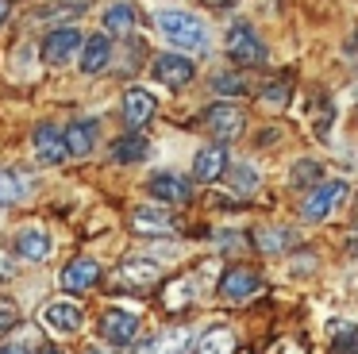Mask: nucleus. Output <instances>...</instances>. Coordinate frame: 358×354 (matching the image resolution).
Instances as JSON below:
<instances>
[{"instance_id": "obj_1", "label": "nucleus", "mask_w": 358, "mask_h": 354, "mask_svg": "<svg viewBox=\"0 0 358 354\" xmlns=\"http://www.w3.org/2000/svg\"><path fill=\"white\" fill-rule=\"evenodd\" d=\"M155 27L162 31L166 43L181 46V50H193V54L212 50V35H208V27H204V20L193 12H185V8H158Z\"/></svg>"}, {"instance_id": "obj_2", "label": "nucleus", "mask_w": 358, "mask_h": 354, "mask_svg": "<svg viewBox=\"0 0 358 354\" xmlns=\"http://www.w3.org/2000/svg\"><path fill=\"white\" fill-rule=\"evenodd\" d=\"M204 127L212 131V135L220 139V143H231V139L243 135V127H247V115H243V108L235 104L231 97L216 100V104L204 108Z\"/></svg>"}, {"instance_id": "obj_3", "label": "nucleus", "mask_w": 358, "mask_h": 354, "mask_svg": "<svg viewBox=\"0 0 358 354\" xmlns=\"http://www.w3.org/2000/svg\"><path fill=\"white\" fill-rule=\"evenodd\" d=\"M343 197H347V181H320V185H312L308 197H304V204H301L304 223H324L327 215L339 208Z\"/></svg>"}, {"instance_id": "obj_4", "label": "nucleus", "mask_w": 358, "mask_h": 354, "mask_svg": "<svg viewBox=\"0 0 358 354\" xmlns=\"http://www.w3.org/2000/svg\"><path fill=\"white\" fill-rule=\"evenodd\" d=\"M224 50H227V58H231L235 66H262V62H266L262 38H258L255 27H247V23H235V27L227 31Z\"/></svg>"}, {"instance_id": "obj_5", "label": "nucleus", "mask_w": 358, "mask_h": 354, "mask_svg": "<svg viewBox=\"0 0 358 354\" xmlns=\"http://www.w3.org/2000/svg\"><path fill=\"white\" fill-rule=\"evenodd\" d=\"M81 43H85V35H81L73 23L55 27L47 38H43V62H47V66H70V62L78 58Z\"/></svg>"}, {"instance_id": "obj_6", "label": "nucleus", "mask_w": 358, "mask_h": 354, "mask_svg": "<svg viewBox=\"0 0 358 354\" xmlns=\"http://www.w3.org/2000/svg\"><path fill=\"white\" fill-rule=\"evenodd\" d=\"M258 292H262V281H258L255 269L231 266V269H224V277H220V297H224L227 304H247V300L258 297Z\"/></svg>"}, {"instance_id": "obj_7", "label": "nucleus", "mask_w": 358, "mask_h": 354, "mask_svg": "<svg viewBox=\"0 0 358 354\" xmlns=\"http://www.w3.org/2000/svg\"><path fill=\"white\" fill-rule=\"evenodd\" d=\"M227 166H231L227 143H204L201 150H196V158H193V181L212 185V181H220V177L227 174Z\"/></svg>"}, {"instance_id": "obj_8", "label": "nucleus", "mask_w": 358, "mask_h": 354, "mask_svg": "<svg viewBox=\"0 0 358 354\" xmlns=\"http://www.w3.org/2000/svg\"><path fill=\"white\" fill-rule=\"evenodd\" d=\"M131 227L139 231V235H178L181 220L162 204H143L131 212Z\"/></svg>"}, {"instance_id": "obj_9", "label": "nucleus", "mask_w": 358, "mask_h": 354, "mask_svg": "<svg viewBox=\"0 0 358 354\" xmlns=\"http://www.w3.org/2000/svg\"><path fill=\"white\" fill-rule=\"evenodd\" d=\"M139 335V316L127 312V308H108L101 316V339L112 346H131Z\"/></svg>"}, {"instance_id": "obj_10", "label": "nucleus", "mask_w": 358, "mask_h": 354, "mask_svg": "<svg viewBox=\"0 0 358 354\" xmlns=\"http://www.w3.org/2000/svg\"><path fill=\"white\" fill-rule=\"evenodd\" d=\"M81 323H85V312H81V304H73L70 297L50 300V304L43 308V327L55 331V335H73V331H81Z\"/></svg>"}, {"instance_id": "obj_11", "label": "nucleus", "mask_w": 358, "mask_h": 354, "mask_svg": "<svg viewBox=\"0 0 358 354\" xmlns=\"http://www.w3.org/2000/svg\"><path fill=\"white\" fill-rule=\"evenodd\" d=\"M147 192L158 200V204H189L193 197V181L181 174H155L147 181Z\"/></svg>"}, {"instance_id": "obj_12", "label": "nucleus", "mask_w": 358, "mask_h": 354, "mask_svg": "<svg viewBox=\"0 0 358 354\" xmlns=\"http://www.w3.org/2000/svg\"><path fill=\"white\" fill-rule=\"evenodd\" d=\"M150 73H155V81H162L166 89H185L196 77V69H193V62L181 58V54H162V58H155Z\"/></svg>"}, {"instance_id": "obj_13", "label": "nucleus", "mask_w": 358, "mask_h": 354, "mask_svg": "<svg viewBox=\"0 0 358 354\" xmlns=\"http://www.w3.org/2000/svg\"><path fill=\"white\" fill-rule=\"evenodd\" d=\"M31 150L43 166H58L66 162V143H62V127L58 123H39L31 135Z\"/></svg>"}, {"instance_id": "obj_14", "label": "nucleus", "mask_w": 358, "mask_h": 354, "mask_svg": "<svg viewBox=\"0 0 358 354\" xmlns=\"http://www.w3.org/2000/svg\"><path fill=\"white\" fill-rule=\"evenodd\" d=\"M116 277H120V285H131V289H155L162 281V266L155 258H124Z\"/></svg>"}, {"instance_id": "obj_15", "label": "nucleus", "mask_w": 358, "mask_h": 354, "mask_svg": "<svg viewBox=\"0 0 358 354\" xmlns=\"http://www.w3.org/2000/svg\"><path fill=\"white\" fill-rule=\"evenodd\" d=\"M96 139H101V120H78L62 131V143H66V154H70V158H85L96 146Z\"/></svg>"}, {"instance_id": "obj_16", "label": "nucleus", "mask_w": 358, "mask_h": 354, "mask_svg": "<svg viewBox=\"0 0 358 354\" xmlns=\"http://www.w3.org/2000/svg\"><path fill=\"white\" fill-rule=\"evenodd\" d=\"M50 250H55V239H50V231H43V227H24L16 235V254L24 262H47Z\"/></svg>"}, {"instance_id": "obj_17", "label": "nucleus", "mask_w": 358, "mask_h": 354, "mask_svg": "<svg viewBox=\"0 0 358 354\" xmlns=\"http://www.w3.org/2000/svg\"><path fill=\"white\" fill-rule=\"evenodd\" d=\"M62 289L66 292H85L89 285H96L101 281V262H93V258H73L70 266L62 269Z\"/></svg>"}, {"instance_id": "obj_18", "label": "nucleus", "mask_w": 358, "mask_h": 354, "mask_svg": "<svg viewBox=\"0 0 358 354\" xmlns=\"http://www.w3.org/2000/svg\"><path fill=\"white\" fill-rule=\"evenodd\" d=\"M155 97H150L147 89H127V97H124V123L131 131H139V127H147L150 120H155Z\"/></svg>"}, {"instance_id": "obj_19", "label": "nucleus", "mask_w": 358, "mask_h": 354, "mask_svg": "<svg viewBox=\"0 0 358 354\" xmlns=\"http://www.w3.org/2000/svg\"><path fill=\"white\" fill-rule=\"evenodd\" d=\"M35 189V177H27L24 169H0V208H12L20 200H27Z\"/></svg>"}, {"instance_id": "obj_20", "label": "nucleus", "mask_w": 358, "mask_h": 354, "mask_svg": "<svg viewBox=\"0 0 358 354\" xmlns=\"http://www.w3.org/2000/svg\"><path fill=\"white\" fill-rule=\"evenodd\" d=\"M78 54H81V69H85V73H101L112 62V35H101V31H96L93 38L81 43Z\"/></svg>"}, {"instance_id": "obj_21", "label": "nucleus", "mask_w": 358, "mask_h": 354, "mask_svg": "<svg viewBox=\"0 0 358 354\" xmlns=\"http://www.w3.org/2000/svg\"><path fill=\"white\" fill-rule=\"evenodd\" d=\"M135 23H139V8L131 0H116V4L104 12V35H131Z\"/></svg>"}, {"instance_id": "obj_22", "label": "nucleus", "mask_w": 358, "mask_h": 354, "mask_svg": "<svg viewBox=\"0 0 358 354\" xmlns=\"http://www.w3.org/2000/svg\"><path fill=\"white\" fill-rule=\"evenodd\" d=\"M193 354H235V331H231V327H224V323L208 327L201 339H196Z\"/></svg>"}, {"instance_id": "obj_23", "label": "nucleus", "mask_w": 358, "mask_h": 354, "mask_svg": "<svg viewBox=\"0 0 358 354\" xmlns=\"http://www.w3.org/2000/svg\"><path fill=\"white\" fill-rule=\"evenodd\" d=\"M150 154V143L143 135H124V139H116V146H112V158L120 162V166H131V162H143Z\"/></svg>"}, {"instance_id": "obj_24", "label": "nucleus", "mask_w": 358, "mask_h": 354, "mask_svg": "<svg viewBox=\"0 0 358 354\" xmlns=\"http://www.w3.org/2000/svg\"><path fill=\"white\" fill-rule=\"evenodd\" d=\"M255 246L262 254H281V250H289V246H296V231H289V227H266V231H258V235H255Z\"/></svg>"}, {"instance_id": "obj_25", "label": "nucleus", "mask_w": 358, "mask_h": 354, "mask_svg": "<svg viewBox=\"0 0 358 354\" xmlns=\"http://www.w3.org/2000/svg\"><path fill=\"white\" fill-rule=\"evenodd\" d=\"M289 100H293V81H289V77H278V81H273L270 89H262L258 104H262L266 112H285Z\"/></svg>"}, {"instance_id": "obj_26", "label": "nucleus", "mask_w": 358, "mask_h": 354, "mask_svg": "<svg viewBox=\"0 0 358 354\" xmlns=\"http://www.w3.org/2000/svg\"><path fill=\"white\" fill-rule=\"evenodd\" d=\"M324 181V162H316V158H301L293 166V174H289V185L293 189H312V185H320Z\"/></svg>"}, {"instance_id": "obj_27", "label": "nucleus", "mask_w": 358, "mask_h": 354, "mask_svg": "<svg viewBox=\"0 0 358 354\" xmlns=\"http://www.w3.org/2000/svg\"><path fill=\"white\" fill-rule=\"evenodd\" d=\"M212 89H216L220 97H247V92H250V81H247L243 73H235V69H227V73L220 69V73L212 77Z\"/></svg>"}, {"instance_id": "obj_28", "label": "nucleus", "mask_w": 358, "mask_h": 354, "mask_svg": "<svg viewBox=\"0 0 358 354\" xmlns=\"http://www.w3.org/2000/svg\"><path fill=\"white\" fill-rule=\"evenodd\" d=\"M331 354H358V327L355 323H347V327H335V346H331Z\"/></svg>"}, {"instance_id": "obj_29", "label": "nucleus", "mask_w": 358, "mask_h": 354, "mask_svg": "<svg viewBox=\"0 0 358 354\" xmlns=\"http://www.w3.org/2000/svg\"><path fill=\"white\" fill-rule=\"evenodd\" d=\"M227 174H231V181H235V189H239V192H255L258 181H262V174L250 169V166H227Z\"/></svg>"}, {"instance_id": "obj_30", "label": "nucleus", "mask_w": 358, "mask_h": 354, "mask_svg": "<svg viewBox=\"0 0 358 354\" xmlns=\"http://www.w3.org/2000/svg\"><path fill=\"white\" fill-rule=\"evenodd\" d=\"M20 323V308H16V300H8V297H0V335H8L12 327Z\"/></svg>"}, {"instance_id": "obj_31", "label": "nucleus", "mask_w": 358, "mask_h": 354, "mask_svg": "<svg viewBox=\"0 0 358 354\" xmlns=\"http://www.w3.org/2000/svg\"><path fill=\"white\" fill-rule=\"evenodd\" d=\"M331 120H335V108L331 104H320V115H312V131H316V135H327Z\"/></svg>"}, {"instance_id": "obj_32", "label": "nucleus", "mask_w": 358, "mask_h": 354, "mask_svg": "<svg viewBox=\"0 0 358 354\" xmlns=\"http://www.w3.org/2000/svg\"><path fill=\"white\" fill-rule=\"evenodd\" d=\"M185 300H189V281H173L170 297H166V308H181Z\"/></svg>"}, {"instance_id": "obj_33", "label": "nucleus", "mask_w": 358, "mask_h": 354, "mask_svg": "<svg viewBox=\"0 0 358 354\" xmlns=\"http://www.w3.org/2000/svg\"><path fill=\"white\" fill-rule=\"evenodd\" d=\"M0 354H31V343H27V339H16V343H0Z\"/></svg>"}, {"instance_id": "obj_34", "label": "nucleus", "mask_w": 358, "mask_h": 354, "mask_svg": "<svg viewBox=\"0 0 358 354\" xmlns=\"http://www.w3.org/2000/svg\"><path fill=\"white\" fill-rule=\"evenodd\" d=\"M347 54H350V58H358V35H355V38H350V43H347Z\"/></svg>"}, {"instance_id": "obj_35", "label": "nucleus", "mask_w": 358, "mask_h": 354, "mask_svg": "<svg viewBox=\"0 0 358 354\" xmlns=\"http://www.w3.org/2000/svg\"><path fill=\"white\" fill-rule=\"evenodd\" d=\"M4 15H8V0H0V23H4Z\"/></svg>"}, {"instance_id": "obj_36", "label": "nucleus", "mask_w": 358, "mask_h": 354, "mask_svg": "<svg viewBox=\"0 0 358 354\" xmlns=\"http://www.w3.org/2000/svg\"><path fill=\"white\" fill-rule=\"evenodd\" d=\"M39 354H62L58 346H39Z\"/></svg>"}, {"instance_id": "obj_37", "label": "nucleus", "mask_w": 358, "mask_h": 354, "mask_svg": "<svg viewBox=\"0 0 358 354\" xmlns=\"http://www.w3.org/2000/svg\"><path fill=\"white\" fill-rule=\"evenodd\" d=\"M4 274L12 277V266H4V258H0V277H4Z\"/></svg>"}, {"instance_id": "obj_38", "label": "nucleus", "mask_w": 358, "mask_h": 354, "mask_svg": "<svg viewBox=\"0 0 358 354\" xmlns=\"http://www.w3.org/2000/svg\"><path fill=\"white\" fill-rule=\"evenodd\" d=\"M216 4H227V0H216Z\"/></svg>"}, {"instance_id": "obj_39", "label": "nucleus", "mask_w": 358, "mask_h": 354, "mask_svg": "<svg viewBox=\"0 0 358 354\" xmlns=\"http://www.w3.org/2000/svg\"><path fill=\"white\" fill-rule=\"evenodd\" d=\"M355 254H358V243H355Z\"/></svg>"}]
</instances>
